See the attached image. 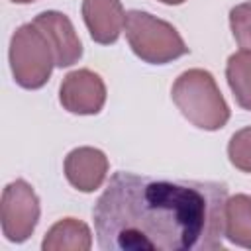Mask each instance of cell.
Instances as JSON below:
<instances>
[{
    "mask_svg": "<svg viewBox=\"0 0 251 251\" xmlns=\"http://www.w3.org/2000/svg\"><path fill=\"white\" fill-rule=\"evenodd\" d=\"M227 186L118 171L92 208L102 251H214L224 247Z\"/></svg>",
    "mask_w": 251,
    "mask_h": 251,
    "instance_id": "cell-1",
    "label": "cell"
},
{
    "mask_svg": "<svg viewBox=\"0 0 251 251\" xmlns=\"http://www.w3.org/2000/svg\"><path fill=\"white\" fill-rule=\"evenodd\" d=\"M180 114L198 129L216 131L229 122V106L210 71L188 69L176 76L171 88Z\"/></svg>",
    "mask_w": 251,
    "mask_h": 251,
    "instance_id": "cell-2",
    "label": "cell"
},
{
    "mask_svg": "<svg viewBox=\"0 0 251 251\" xmlns=\"http://www.w3.org/2000/svg\"><path fill=\"white\" fill-rule=\"evenodd\" d=\"M126 37L131 51L149 65H167L188 53L176 27L149 12L129 10L126 14Z\"/></svg>",
    "mask_w": 251,
    "mask_h": 251,
    "instance_id": "cell-3",
    "label": "cell"
},
{
    "mask_svg": "<svg viewBox=\"0 0 251 251\" xmlns=\"http://www.w3.org/2000/svg\"><path fill=\"white\" fill-rule=\"evenodd\" d=\"M10 69L14 80L27 90L47 84L55 67V53L45 33L33 24L20 25L10 39Z\"/></svg>",
    "mask_w": 251,
    "mask_h": 251,
    "instance_id": "cell-4",
    "label": "cell"
},
{
    "mask_svg": "<svg viewBox=\"0 0 251 251\" xmlns=\"http://www.w3.org/2000/svg\"><path fill=\"white\" fill-rule=\"evenodd\" d=\"M39 198L29 182L24 178L12 180L2 190L0 220L2 233L12 243H24L31 237L39 222Z\"/></svg>",
    "mask_w": 251,
    "mask_h": 251,
    "instance_id": "cell-5",
    "label": "cell"
},
{
    "mask_svg": "<svg viewBox=\"0 0 251 251\" xmlns=\"http://www.w3.org/2000/svg\"><path fill=\"white\" fill-rule=\"evenodd\" d=\"M59 102L71 114L94 116L104 108L106 84L98 73L76 69L63 78L59 86Z\"/></svg>",
    "mask_w": 251,
    "mask_h": 251,
    "instance_id": "cell-6",
    "label": "cell"
},
{
    "mask_svg": "<svg viewBox=\"0 0 251 251\" xmlns=\"http://www.w3.org/2000/svg\"><path fill=\"white\" fill-rule=\"evenodd\" d=\"M33 24L45 33L55 53V67H71L82 57V43L69 16L57 10H45L33 18Z\"/></svg>",
    "mask_w": 251,
    "mask_h": 251,
    "instance_id": "cell-7",
    "label": "cell"
},
{
    "mask_svg": "<svg viewBox=\"0 0 251 251\" xmlns=\"http://www.w3.org/2000/svg\"><path fill=\"white\" fill-rule=\"evenodd\" d=\"M65 176L80 192H94L108 175V157L96 147H76L67 153L63 165Z\"/></svg>",
    "mask_w": 251,
    "mask_h": 251,
    "instance_id": "cell-8",
    "label": "cell"
},
{
    "mask_svg": "<svg viewBox=\"0 0 251 251\" xmlns=\"http://www.w3.org/2000/svg\"><path fill=\"white\" fill-rule=\"evenodd\" d=\"M82 20L96 43L112 45L124 31L126 12L120 0H82Z\"/></svg>",
    "mask_w": 251,
    "mask_h": 251,
    "instance_id": "cell-9",
    "label": "cell"
},
{
    "mask_svg": "<svg viewBox=\"0 0 251 251\" xmlns=\"http://www.w3.org/2000/svg\"><path fill=\"white\" fill-rule=\"evenodd\" d=\"M92 247L90 227L76 218H63L49 227L41 241L43 251H88Z\"/></svg>",
    "mask_w": 251,
    "mask_h": 251,
    "instance_id": "cell-10",
    "label": "cell"
},
{
    "mask_svg": "<svg viewBox=\"0 0 251 251\" xmlns=\"http://www.w3.org/2000/svg\"><path fill=\"white\" fill-rule=\"evenodd\" d=\"M224 235L245 249H251V196L235 194L226 200Z\"/></svg>",
    "mask_w": 251,
    "mask_h": 251,
    "instance_id": "cell-11",
    "label": "cell"
},
{
    "mask_svg": "<svg viewBox=\"0 0 251 251\" xmlns=\"http://www.w3.org/2000/svg\"><path fill=\"white\" fill-rule=\"evenodd\" d=\"M226 78L235 102L251 112V51H237L226 63Z\"/></svg>",
    "mask_w": 251,
    "mask_h": 251,
    "instance_id": "cell-12",
    "label": "cell"
},
{
    "mask_svg": "<svg viewBox=\"0 0 251 251\" xmlns=\"http://www.w3.org/2000/svg\"><path fill=\"white\" fill-rule=\"evenodd\" d=\"M227 157L237 171L251 173V126L231 135L227 143Z\"/></svg>",
    "mask_w": 251,
    "mask_h": 251,
    "instance_id": "cell-13",
    "label": "cell"
},
{
    "mask_svg": "<svg viewBox=\"0 0 251 251\" xmlns=\"http://www.w3.org/2000/svg\"><path fill=\"white\" fill-rule=\"evenodd\" d=\"M229 27L237 45L245 51H251V0L229 10Z\"/></svg>",
    "mask_w": 251,
    "mask_h": 251,
    "instance_id": "cell-14",
    "label": "cell"
},
{
    "mask_svg": "<svg viewBox=\"0 0 251 251\" xmlns=\"http://www.w3.org/2000/svg\"><path fill=\"white\" fill-rule=\"evenodd\" d=\"M163 4H169V6H178V4H184L186 0H159Z\"/></svg>",
    "mask_w": 251,
    "mask_h": 251,
    "instance_id": "cell-15",
    "label": "cell"
},
{
    "mask_svg": "<svg viewBox=\"0 0 251 251\" xmlns=\"http://www.w3.org/2000/svg\"><path fill=\"white\" fill-rule=\"evenodd\" d=\"M10 2H14V4H31L35 0H10Z\"/></svg>",
    "mask_w": 251,
    "mask_h": 251,
    "instance_id": "cell-16",
    "label": "cell"
}]
</instances>
